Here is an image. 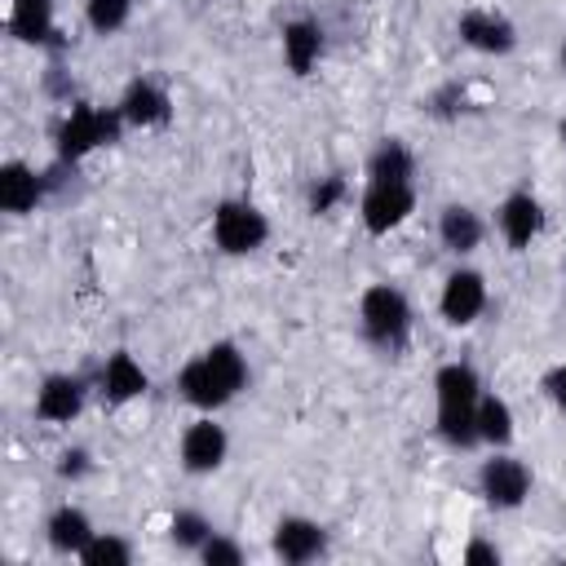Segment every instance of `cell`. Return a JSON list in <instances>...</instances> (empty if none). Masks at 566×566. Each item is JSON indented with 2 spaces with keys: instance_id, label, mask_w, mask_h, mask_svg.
<instances>
[{
  "instance_id": "cell-1",
  "label": "cell",
  "mask_w": 566,
  "mask_h": 566,
  "mask_svg": "<svg viewBox=\"0 0 566 566\" xmlns=\"http://www.w3.org/2000/svg\"><path fill=\"white\" fill-rule=\"evenodd\" d=\"M248 376H252V367H248V354L239 349V340H212L177 367L172 389L190 411H221L248 389Z\"/></svg>"
},
{
  "instance_id": "cell-2",
  "label": "cell",
  "mask_w": 566,
  "mask_h": 566,
  "mask_svg": "<svg viewBox=\"0 0 566 566\" xmlns=\"http://www.w3.org/2000/svg\"><path fill=\"white\" fill-rule=\"evenodd\" d=\"M482 376L469 358H451L433 371V433L451 451L478 447V402H482Z\"/></svg>"
},
{
  "instance_id": "cell-3",
  "label": "cell",
  "mask_w": 566,
  "mask_h": 566,
  "mask_svg": "<svg viewBox=\"0 0 566 566\" xmlns=\"http://www.w3.org/2000/svg\"><path fill=\"white\" fill-rule=\"evenodd\" d=\"M358 332L380 354H402L416 332V310L402 287L394 283H367L358 296Z\"/></svg>"
},
{
  "instance_id": "cell-4",
  "label": "cell",
  "mask_w": 566,
  "mask_h": 566,
  "mask_svg": "<svg viewBox=\"0 0 566 566\" xmlns=\"http://www.w3.org/2000/svg\"><path fill=\"white\" fill-rule=\"evenodd\" d=\"M124 128H128V124L119 119L115 106L80 102V106H71V115H66L62 128H57V159H62V164H80V159H88L93 150L115 146Z\"/></svg>"
},
{
  "instance_id": "cell-5",
  "label": "cell",
  "mask_w": 566,
  "mask_h": 566,
  "mask_svg": "<svg viewBox=\"0 0 566 566\" xmlns=\"http://www.w3.org/2000/svg\"><path fill=\"white\" fill-rule=\"evenodd\" d=\"M208 234L221 256H252L270 243V217L252 199H221L212 208Z\"/></svg>"
},
{
  "instance_id": "cell-6",
  "label": "cell",
  "mask_w": 566,
  "mask_h": 566,
  "mask_svg": "<svg viewBox=\"0 0 566 566\" xmlns=\"http://www.w3.org/2000/svg\"><path fill=\"white\" fill-rule=\"evenodd\" d=\"M531 491H535V473H531V464H526L513 447L491 451V455L478 464V495H482L486 509H495V513H517V509L531 500Z\"/></svg>"
},
{
  "instance_id": "cell-7",
  "label": "cell",
  "mask_w": 566,
  "mask_h": 566,
  "mask_svg": "<svg viewBox=\"0 0 566 566\" xmlns=\"http://www.w3.org/2000/svg\"><path fill=\"white\" fill-rule=\"evenodd\" d=\"M230 460V429L217 420V411H199L181 438H177V464L190 478H212Z\"/></svg>"
},
{
  "instance_id": "cell-8",
  "label": "cell",
  "mask_w": 566,
  "mask_h": 566,
  "mask_svg": "<svg viewBox=\"0 0 566 566\" xmlns=\"http://www.w3.org/2000/svg\"><path fill=\"white\" fill-rule=\"evenodd\" d=\"M416 212V181H367L358 195V221L371 239L402 230Z\"/></svg>"
},
{
  "instance_id": "cell-9",
  "label": "cell",
  "mask_w": 566,
  "mask_h": 566,
  "mask_svg": "<svg viewBox=\"0 0 566 566\" xmlns=\"http://www.w3.org/2000/svg\"><path fill=\"white\" fill-rule=\"evenodd\" d=\"M491 305V287H486V274L473 270V265H455L442 274V287H438V318L447 327H473Z\"/></svg>"
},
{
  "instance_id": "cell-10",
  "label": "cell",
  "mask_w": 566,
  "mask_h": 566,
  "mask_svg": "<svg viewBox=\"0 0 566 566\" xmlns=\"http://www.w3.org/2000/svg\"><path fill=\"white\" fill-rule=\"evenodd\" d=\"M544 226H548V208L535 190H509L495 203V234L504 239L509 252H531L544 239Z\"/></svg>"
},
{
  "instance_id": "cell-11",
  "label": "cell",
  "mask_w": 566,
  "mask_h": 566,
  "mask_svg": "<svg viewBox=\"0 0 566 566\" xmlns=\"http://www.w3.org/2000/svg\"><path fill=\"white\" fill-rule=\"evenodd\" d=\"M455 35H460V44H464L469 53H478V57H509V53L517 49V27H513V18L500 13V9H486V4L464 9V13L455 18Z\"/></svg>"
},
{
  "instance_id": "cell-12",
  "label": "cell",
  "mask_w": 566,
  "mask_h": 566,
  "mask_svg": "<svg viewBox=\"0 0 566 566\" xmlns=\"http://www.w3.org/2000/svg\"><path fill=\"white\" fill-rule=\"evenodd\" d=\"M270 553L283 566H310L327 553V526L318 517H305V513H283L270 526Z\"/></svg>"
},
{
  "instance_id": "cell-13",
  "label": "cell",
  "mask_w": 566,
  "mask_h": 566,
  "mask_svg": "<svg viewBox=\"0 0 566 566\" xmlns=\"http://www.w3.org/2000/svg\"><path fill=\"white\" fill-rule=\"evenodd\" d=\"M84 407H88V380L75 371H49L31 398V411L44 424H71L84 416Z\"/></svg>"
},
{
  "instance_id": "cell-14",
  "label": "cell",
  "mask_w": 566,
  "mask_h": 566,
  "mask_svg": "<svg viewBox=\"0 0 566 566\" xmlns=\"http://www.w3.org/2000/svg\"><path fill=\"white\" fill-rule=\"evenodd\" d=\"M115 111H119V119H124L128 128H142V133L172 124V97H168V88H164L159 80H150V75L128 80L124 93H119V102H115Z\"/></svg>"
},
{
  "instance_id": "cell-15",
  "label": "cell",
  "mask_w": 566,
  "mask_h": 566,
  "mask_svg": "<svg viewBox=\"0 0 566 566\" xmlns=\"http://www.w3.org/2000/svg\"><path fill=\"white\" fill-rule=\"evenodd\" d=\"M97 394H102L106 407H133V402H142L150 394V371L128 349H115L97 367Z\"/></svg>"
},
{
  "instance_id": "cell-16",
  "label": "cell",
  "mask_w": 566,
  "mask_h": 566,
  "mask_svg": "<svg viewBox=\"0 0 566 566\" xmlns=\"http://www.w3.org/2000/svg\"><path fill=\"white\" fill-rule=\"evenodd\" d=\"M486 239V217L473 208V203H447L438 212V243L451 252V256H473Z\"/></svg>"
},
{
  "instance_id": "cell-17",
  "label": "cell",
  "mask_w": 566,
  "mask_h": 566,
  "mask_svg": "<svg viewBox=\"0 0 566 566\" xmlns=\"http://www.w3.org/2000/svg\"><path fill=\"white\" fill-rule=\"evenodd\" d=\"M40 199H44V177L27 159H4L0 164V212L31 217Z\"/></svg>"
},
{
  "instance_id": "cell-18",
  "label": "cell",
  "mask_w": 566,
  "mask_h": 566,
  "mask_svg": "<svg viewBox=\"0 0 566 566\" xmlns=\"http://www.w3.org/2000/svg\"><path fill=\"white\" fill-rule=\"evenodd\" d=\"M93 517L80 509V504H57L49 517H44V544H49V553H57V557H75L80 562V553H84V544L93 539Z\"/></svg>"
},
{
  "instance_id": "cell-19",
  "label": "cell",
  "mask_w": 566,
  "mask_h": 566,
  "mask_svg": "<svg viewBox=\"0 0 566 566\" xmlns=\"http://www.w3.org/2000/svg\"><path fill=\"white\" fill-rule=\"evenodd\" d=\"M279 49H283V66H287L292 75H310V71L323 62L327 40H323V27H318L314 18H292V22H283Z\"/></svg>"
},
{
  "instance_id": "cell-20",
  "label": "cell",
  "mask_w": 566,
  "mask_h": 566,
  "mask_svg": "<svg viewBox=\"0 0 566 566\" xmlns=\"http://www.w3.org/2000/svg\"><path fill=\"white\" fill-rule=\"evenodd\" d=\"M513 438H517L513 402L504 394H495V389H482V402H478V447L504 451V447H513Z\"/></svg>"
},
{
  "instance_id": "cell-21",
  "label": "cell",
  "mask_w": 566,
  "mask_h": 566,
  "mask_svg": "<svg viewBox=\"0 0 566 566\" xmlns=\"http://www.w3.org/2000/svg\"><path fill=\"white\" fill-rule=\"evenodd\" d=\"M57 22V0H9V35L22 44H44Z\"/></svg>"
},
{
  "instance_id": "cell-22",
  "label": "cell",
  "mask_w": 566,
  "mask_h": 566,
  "mask_svg": "<svg viewBox=\"0 0 566 566\" xmlns=\"http://www.w3.org/2000/svg\"><path fill=\"white\" fill-rule=\"evenodd\" d=\"M367 181H416V155L402 137H380L367 155Z\"/></svg>"
},
{
  "instance_id": "cell-23",
  "label": "cell",
  "mask_w": 566,
  "mask_h": 566,
  "mask_svg": "<svg viewBox=\"0 0 566 566\" xmlns=\"http://www.w3.org/2000/svg\"><path fill=\"white\" fill-rule=\"evenodd\" d=\"M212 531H217V526L208 522V513H199V509H172V513H168V526H164V539H168L177 553H199Z\"/></svg>"
},
{
  "instance_id": "cell-24",
  "label": "cell",
  "mask_w": 566,
  "mask_h": 566,
  "mask_svg": "<svg viewBox=\"0 0 566 566\" xmlns=\"http://www.w3.org/2000/svg\"><path fill=\"white\" fill-rule=\"evenodd\" d=\"M84 22L93 35L111 40L133 22V0H84Z\"/></svg>"
},
{
  "instance_id": "cell-25",
  "label": "cell",
  "mask_w": 566,
  "mask_h": 566,
  "mask_svg": "<svg viewBox=\"0 0 566 566\" xmlns=\"http://www.w3.org/2000/svg\"><path fill=\"white\" fill-rule=\"evenodd\" d=\"M84 566H128L133 562V544L119 531H93V539L80 553Z\"/></svg>"
},
{
  "instance_id": "cell-26",
  "label": "cell",
  "mask_w": 566,
  "mask_h": 566,
  "mask_svg": "<svg viewBox=\"0 0 566 566\" xmlns=\"http://www.w3.org/2000/svg\"><path fill=\"white\" fill-rule=\"evenodd\" d=\"M203 566H239L243 562V544L234 539V535H221V531H212L208 535V544L195 553Z\"/></svg>"
},
{
  "instance_id": "cell-27",
  "label": "cell",
  "mask_w": 566,
  "mask_h": 566,
  "mask_svg": "<svg viewBox=\"0 0 566 566\" xmlns=\"http://www.w3.org/2000/svg\"><path fill=\"white\" fill-rule=\"evenodd\" d=\"M345 195H349V186H345V177H318L314 186H310V212L314 217H327L336 203H345Z\"/></svg>"
},
{
  "instance_id": "cell-28",
  "label": "cell",
  "mask_w": 566,
  "mask_h": 566,
  "mask_svg": "<svg viewBox=\"0 0 566 566\" xmlns=\"http://www.w3.org/2000/svg\"><path fill=\"white\" fill-rule=\"evenodd\" d=\"M57 478L62 482H80V478H88L93 473V455H88V447H66V451H57Z\"/></svg>"
},
{
  "instance_id": "cell-29",
  "label": "cell",
  "mask_w": 566,
  "mask_h": 566,
  "mask_svg": "<svg viewBox=\"0 0 566 566\" xmlns=\"http://www.w3.org/2000/svg\"><path fill=\"white\" fill-rule=\"evenodd\" d=\"M500 557H504L500 544H495V539H482V535H473V539L460 548V562H464V566H500Z\"/></svg>"
},
{
  "instance_id": "cell-30",
  "label": "cell",
  "mask_w": 566,
  "mask_h": 566,
  "mask_svg": "<svg viewBox=\"0 0 566 566\" xmlns=\"http://www.w3.org/2000/svg\"><path fill=\"white\" fill-rule=\"evenodd\" d=\"M539 389H544V398H548V407L566 420V363H557V367H548L544 371V380H539Z\"/></svg>"
},
{
  "instance_id": "cell-31",
  "label": "cell",
  "mask_w": 566,
  "mask_h": 566,
  "mask_svg": "<svg viewBox=\"0 0 566 566\" xmlns=\"http://www.w3.org/2000/svg\"><path fill=\"white\" fill-rule=\"evenodd\" d=\"M557 142H562V150H566V119L557 124Z\"/></svg>"
},
{
  "instance_id": "cell-32",
  "label": "cell",
  "mask_w": 566,
  "mask_h": 566,
  "mask_svg": "<svg viewBox=\"0 0 566 566\" xmlns=\"http://www.w3.org/2000/svg\"><path fill=\"white\" fill-rule=\"evenodd\" d=\"M557 62H562V75H566V40H562V49H557Z\"/></svg>"
}]
</instances>
